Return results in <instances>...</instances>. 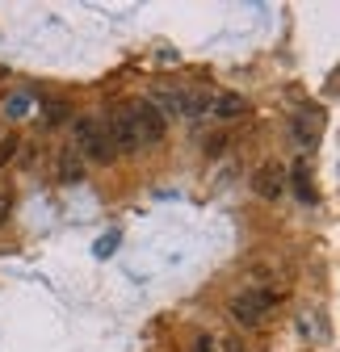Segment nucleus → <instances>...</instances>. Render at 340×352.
<instances>
[{
    "label": "nucleus",
    "instance_id": "nucleus-1",
    "mask_svg": "<svg viewBox=\"0 0 340 352\" xmlns=\"http://www.w3.org/2000/svg\"><path fill=\"white\" fill-rule=\"evenodd\" d=\"M227 311H231V319H235L240 327L257 331V327H265L269 315L277 311V294H273V289H261V285H244V289L231 294Z\"/></svg>",
    "mask_w": 340,
    "mask_h": 352
},
{
    "label": "nucleus",
    "instance_id": "nucleus-2",
    "mask_svg": "<svg viewBox=\"0 0 340 352\" xmlns=\"http://www.w3.org/2000/svg\"><path fill=\"white\" fill-rule=\"evenodd\" d=\"M122 109H126V118H131V126H135L139 151H143V147L164 143V135H168V118H164L147 97H139V101H131V105H122Z\"/></svg>",
    "mask_w": 340,
    "mask_h": 352
},
{
    "label": "nucleus",
    "instance_id": "nucleus-3",
    "mask_svg": "<svg viewBox=\"0 0 340 352\" xmlns=\"http://www.w3.org/2000/svg\"><path fill=\"white\" fill-rule=\"evenodd\" d=\"M76 151H80V160L84 164H109L114 160V151H109V143H105V130H101V122L97 118H80L76 122Z\"/></svg>",
    "mask_w": 340,
    "mask_h": 352
},
{
    "label": "nucleus",
    "instance_id": "nucleus-4",
    "mask_svg": "<svg viewBox=\"0 0 340 352\" xmlns=\"http://www.w3.org/2000/svg\"><path fill=\"white\" fill-rule=\"evenodd\" d=\"M101 130H105V143H109L114 155H135L139 151V139H135V126H131V118H126V109L105 113Z\"/></svg>",
    "mask_w": 340,
    "mask_h": 352
},
{
    "label": "nucleus",
    "instance_id": "nucleus-5",
    "mask_svg": "<svg viewBox=\"0 0 340 352\" xmlns=\"http://www.w3.org/2000/svg\"><path fill=\"white\" fill-rule=\"evenodd\" d=\"M319 113H311V109H303V113H294L290 118V139H294V147L299 151H315L319 147Z\"/></svg>",
    "mask_w": 340,
    "mask_h": 352
},
{
    "label": "nucleus",
    "instance_id": "nucleus-6",
    "mask_svg": "<svg viewBox=\"0 0 340 352\" xmlns=\"http://www.w3.org/2000/svg\"><path fill=\"white\" fill-rule=\"evenodd\" d=\"M281 189H286V172H281V164H261L257 172H252V193H257V197L277 201Z\"/></svg>",
    "mask_w": 340,
    "mask_h": 352
},
{
    "label": "nucleus",
    "instance_id": "nucleus-7",
    "mask_svg": "<svg viewBox=\"0 0 340 352\" xmlns=\"http://www.w3.org/2000/svg\"><path fill=\"white\" fill-rule=\"evenodd\" d=\"M206 109L215 113L219 122H235V118H244V113H248V97H244V93H215Z\"/></svg>",
    "mask_w": 340,
    "mask_h": 352
},
{
    "label": "nucleus",
    "instance_id": "nucleus-8",
    "mask_svg": "<svg viewBox=\"0 0 340 352\" xmlns=\"http://www.w3.org/2000/svg\"><path fill=\"white\" fill-rule=\"evenodd\" d=\"M84 168H89V164L80 160V151H76V147H63V151H59L55 172H59V181H63V185H80V181H84Z\"/></svg>",
    "mask_w": 340,
    "mask_h": 352
},
{
    "label": "nucleus",
    "instance_id": "nucleus-9",
    "mask_svg": "<svg viewBox=\"0 0 340 352\" xmlns=\"http://www.w3.org/2000/svg\"><path fill=\"white\" fill-rule=\"evenodd\" d=\"M290 185H294V193H299V201H315V189H311V172H307V164L299 160V164H294L290 168Z\"/></svg>",
    "mask_w": 340,
    "mask_h": 352
},
{
    "label": "nucleus",
    "instance_id": "nucleus-10",
    "mask_svg": "<svg viewBox=\"0 0 340 352\" xmlns=\"http://www.w3.org/2000/svg\"><path fill=\"white\" fill-rule=\"evenodd\" d=\"M67 113H72L67 101H47V105H42V122H47V126H63Z\"/></svg>",
    "mask_w": 340,
    "mask_h": 352
},
{
    "label": "nucleus",
    "instance_id": "nucleus-11",
    "mask_svg": "<svg viewBox=\"0 0 340 352\" xmlns=\"http://www.w3.org/2000/svg\"><path fill=\"white\" fill-rule=\"evenodd\" d=\"M25 113H30V97H25V93H13V97L5 101V118L17 122V118H25Z\"/></svg>",
    "mask_w": 340,
    "mask_h": 352
},
{
    "label": "nucleus",
    "instance_id": "nucleus-12",
    "mask_svg": "<svg viewBox=\"0 0 340 352\" xmlns=\"http://www.w3.org/2000/svg\"><path fill=\"white\" fill-rule=\"evenodd\" d=\"M17 147H21V143H17L13 135H9V139H0V168H5V164H9V160L17 155Z\"/></svg>",
    "mask_w": 340,
    "mask_h": 352
},
{
    "label": "nucleus",
    "instance_id": "nucleus-13",
    "mask_svg": "<svg viewBox=\"0 0 340 352\" xmlns=\"http://www.w3.org/2000/svg\"><path fill=\"white\" fill-rule=\"evenodd\" d=\"M13 218V193H0V227Z\"/></svg>",
    "mask_w": 340,
    "mask_h": 352
},
{
    "label": "nucleus",
    "instance_id": "nucleus-14",
    "mask_svg": "<svg viewBox=\"0 0 340 352\" xmlns=\"http://www.w3.org/2000/svg\"><path fill=\"white\" fill-rule=\"evenodd\" d=\"M193 352H219V340L215 336H198L193 340Z\"/></svg>",
    "mask_w": 340,
    "mask_h": 352
},
{
    "label": "nucleus",
    "instance_id": "nucleus-15",
    "mask_svg": "<svg viewBox=\"0 0 340 352\" xmlns=\"http://www.w3.org/2000/svg\"><path fill=\"white\" fill-rule=\"evenodd\" d=\"M114 248H118V235H101L97 239V256H109Z\"/></svg>",
    "mask_w": 340,
    "mask_h": 352
},
{
    "label": "nucleus",
    "instance_id": "nucleus-16",
    "mask_svg": "<svg viewBox=\"0 0 340 352\" xmlns=\"http://www.w3.org/2000/svg\"><path fill=\"white\" fill-rule=\"evenodd\" d=\"M219 352H248V348H244L240 340H223V344H219Z\"/></svg>",
    "mask_w": 340,
    "mask_h": 352
}]
</instances>
